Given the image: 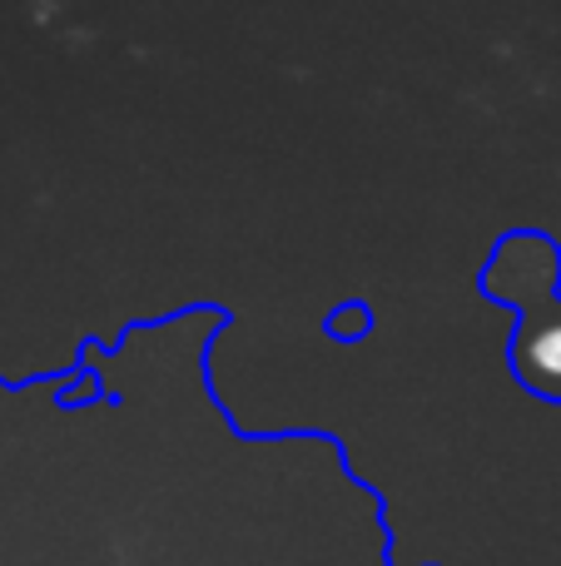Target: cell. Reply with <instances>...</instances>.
<instances>
[{"label":"cell","mask_w":561,"mask_h":566,"mask_svg":"<svg viewBox=\"0 0 561 566\" xmlns=\"http://www.w3.org/2000/svg\"><path fill=\"white\" fill-rule=\"evenodd\" d=\"M512 363L527 388L561 402V308L522 323V333L512 343Z\"/></svg>","instance_id":"1"}]
</instances>
